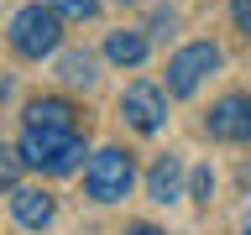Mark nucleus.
Instances as JSON below:
<instances>
[{"label": "nucleus", "instance_id": "nucleus-2", "mask_svg": "<svg viewBox=\"0 0 251 235\" xmlns=\"http://www.w3.org/2000/svg\"><path fill=\"white\" fill-rule=\"evenodd\" d=\"M63 42V11H52V5H21V11L11 16V47L21 52V58H47V52H58Z\"/></svg>", "mask_w": 251, "mask_h": 235}, {"label": "nucleus", "instance_id": "nucleus-10", "mask_svg": "<svg viewBox=\"0 0 251 235\" xmlns=\"http://www.w3.org/2000/svg\"><path fill=\"white\" fill-rule=\"evenodd\" d=\"M58 78L74 84V89H89V84H94V58H89V52H68V58L58 63Z\"/></svg>", "mask_w": 251, "mask_h": 235}, {"label": "nucleus", "instance_id": "nucleus-8", "mask_svg": "<svg viewBox=\"0 0 251 235\" xmlns=\"http://www.w3.org/2000/svg\"><path fill=\"white\" fill-rule=\"evenodd\" d=\"M147 188H152L157 204H173L178 193H183V162H178V157H157V167H152V178H147Z\"/></svg>", "mask_w": 251, "mask_h": 235}, {"label": "nucleus", "instance_id": "nucleus-12", "mask_svg": "<svg viewBox=\"0 0 251 235\" xmlns=\"http://www.w3.org/2000/svg\"><path fill=\"white\" fill-rule=\"evenodd\" d=\"M47 5H52V11H63V16H74V21H89L100 0H47Z\"/></svg>", "mask_w": 251, "mask_h": 235}, {"label": "nucleus", "instance_id": "nucleus-4", "mask_svg": "<svg viewBox=\"0 0 251 235\" xmlns=\"http://www.w3.org/2000/svg\"><path fill=\"white\" fill-rule=\"evenodd\" d=\"M215 68H220V47L215 42H188V47H178V52L168 58V94L188 99Z\"/></svg>", "mask_w": 251, "mask_h": 235}, {"label": "nucleus", "instance_id": "nucleus-15", "mask_svg": "<svg viewBox=\"0 0 251 235\" xmlns=\"http://www.w3.org/2000/svg\"><path fill=\"white\" fill-rule=\"evenodd\" d=\"M126 235H162V230H157V225H131Z\"/></svg>", "mask_w": 251, "mask_h": 235}, {"label": "nucleus", "instance_id": "nucleus-13", "mask_svg": "<svg viewBox=\"0 0 251 235\" xmlns=\"http://www.w3.org/2000/svg\"><path fill=\"white\" fill-rule=\"evenodd\" d=\"M230 16H235V26L251 37V0H230Z\"/></svg>", "mask_w": 251, "mask_h": 235}, {"label": "nucleus", "instance_id": "nucleus-6", "mask_svg": "<svg viewBox=\"0 0 251 235\" xmlns=\"http://www.w3.org/2000/svg\"><path fill=\"white\" fill-rule=\"evenodd\" d=\"M209 136L215 141H251V94H225L209 110Z\"/></svg>", "mask_w": 251, "mask_h": 235}, {"label": "nucleus", "instance_id": "nucleus-11", "mask_svg": "<svg viewBox=\"0 0 251 235\" xmlns=\"http://www.w3.org/2000/svg\"><path fill=\"white\" fill-rule=\"evenodd\" d=\"M21 167H26L21 146H16V152H11V146H0V183H16V172H21Z\"/></svg>", "mask_w": 251, "mask_h": 235}, {"label": "nucleus", "instance_id": "nucleus-14", "mask_svg": "<svg viewBox=\"0 0 251 235\" xmlns=\"http://www.w3.org/2000/svg\"><path fill=\"white\" fill-rule=\"evenodd\" d=\"M209 188H215V172L199 167V172H194V199H209Z\"/></svg>", "mask_w": 251, "mask_h": 235}, {"label": "nucleus", "instance_id": "nucleus-9", "mask_svg": "<svg viewBox=\"0 0 251 235\" xmlns=\"http://www.w3.org/2000/svg\"><path fill=\"white\" fill-rule=\"evenodd\" d=\"M105 58L121 63V68H136V63L147 58V37H141V31H110L105 37Z\"/></svg>", "mask_w": 251, "mask_h": 235}, {"label": "nucleus", "instance_id": "nucleus-7", "mask_svg": "<svg viewBox=\"0 0 251 235\" xmlns=\"http://www.w3.org/2000/svg\"><path fill=\"white\" fill-rule=\"evenodd\" d=\"M11 214H16V225H26V230H47L52 214H58V204H52V193H42V188H11Z\"/></svg>", "mask_w": 251, "mask_h": 235}, {"label": "nucleus", "instance_id": "nucleus-3", "mask_svg": "<svg viewBox=\"0 0 251 235\" xmlns=\"http://www.w3.org/2000/svg\"><path fill=\"white\" fill-rule=\"evenodd\" d=\"M136 183V167H131V152L121 146H105V152L89 157V167H84V188H89L94 204H121Z\"/></svg>", "mask_w": 251, "mask_h": 235}, {"label": "nucleus", "instance_id": "nucleus-5", "mask_svg": "<svg viewBox=\"0 0 251 235\" xmlns=\"http://www.w3.org/2000/svg\"><path fill=\"white\" fill-rule=\"evenodd\" d=\"M121 115H126V125H136L141 136H157L168 125V94L157 84H131L121 94Z\"/></svg>", "mask_w": 251, "mask_h": 235}, {"label": "nucleus", "instance_id": "nucleus-1", "mask_svg": "<svg viewBox=\"0 0 251 235\" xmlns=\"http://www.w3.org/2000/svg\"><path fill=\"white\" fill-rule=\"evenodd\" d=\"M21 157H26V167L47 172V178H63V172H74L89 152H84L78 125H68V120H26V131H21Z\"/></svg>", "mask_w": 251, "mask_h": 235}]
</instances>
